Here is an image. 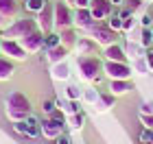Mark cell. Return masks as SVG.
I'll return each mask as SVG.
<instances>
[{
	"instance_id": "39",
	"label": "cell",
	"mask_w": 153,
	"mask_h": 144,
	"mask_svg": "<svg viewBox=\"0 0 153 144\" xmlns=\"http://www.w3.org/2000/svg\"><path fill=\"white\" fill-rule=\"evenodd\" d=\"M144 59H147V64H149V70L153 72V48H149V50L144 52Z\"/></svg>"
},
{
	"instance_id": "40",
	"label": "cell",
	"mask_w": 153,
	"mask_h": 144,
	"mask_svg": "<svg viewBox=\"0 0 153 144\" xmlns=\"http://www.w3.org/2000/svg\"><path fill=\"white\" fill-rule=\"evenodd\" d=\"M55 144H72V140H70V135H66V133H61L57 140H55Z\"/></svg>"
},
{
	"instance_id": "12",
	"label": "cell",
	"mask_w": 153,
	"mask_h": 144,
	"mask_svg": "<svg viewBox=\"0 0 153 144\" xmlns=\"http://www.w3.org/2000/svg\"><path fill=\"white\" fill-rule=\"evenodd\" d=\"M103 59L105 61H123V64H127L129 57H127V52H125V46L120 44H112V46H107V48H103Z\"/></svg>"
},
{
	"instance_id": "5",
	"label": "cell",
	"mask_w": 153,
	"mask_h": 144,
	"mask_svg": "<svg viewBox=\"0 0 153 144\" xmlns=\"http://www.w3.org/2000/svg\"><path fill=\"white\" fill-rule=\"evenodd\" d=\"M85 33H88V35L92 37L101 48H107V46H112V44L118 42V33L109 29L107 22H96L92 29H88Z\"/></svg>"
},
{
	"instance_id": "9",
	"label": "cell",
	"mask_w": 153,
	"mask_h": 144,
	"mask_svg": "<svg viewBox=\"0 0 153 144\" xmlns=\"http://www.w3.org/2000/svg\"><path fill=\"white\" fill-rule=\"evenodd\" d=\"M35 20H37V29L44 33V35L46 33H53L55 31V4L46 2V7L35 16Z\"/></svg>"
},
{
	"instance_id": "17",
	"label": "cell",
	"mask_w": 153,
	"mask_h": 144,
	"mask_svg": "<svg viewBox=\"0 0 153 144\" xmlns=\"http://www.w3.org/2000/svg\"><path fill=\"white\" fill-rule=\"evenodd\" d=\"M51 77L55 81H68V77H70V64H68V61L53 64L51 66Z\"/></svg>"
},
{
	"instance_id": "20",
	"label": "cell",
	"mask_w": 153,
	"mask_h": 144,
	"mask_svg": "<svg viewBox=\"0 0 153 144\" xmlns=\"http://www.w3.org/2000/svg\"><path fill=\"white\" fill-rule=\"evenodd\" d=\"M125 52H127V57L134 61L138 57H144V48L140 46V42H134V39H127V44H125Z\"/></svg>"
},
{
	"instance_id": "23",
	"label": "cell",
	"mask_w": 153,
	"mask_h": 144,
	"mask_svg": "<svg viewBox=\"0 0 153 144\" xmlns=\"http://www.w3.org/2000/svg\"><path fill=\"white\" fill-rule=\"evenodd\" d=\"M131 70H134V74H138V77H147V74L151 72V70H149V64H147V59H144V57L134 59V64H131Z\"/></svg>"
},
{
	"instance_id": "28",
	"label": "cell",
	"mask_w": 153,
	"mask_h": 144,
	"mask_svg": "<svg viewBox=\"0 0 153 144\" xmlns=\"http://www.w3.org/2000/svg\"><path fill=\"white\" fill-rule=\"evenodd\" d=\"M68 125H70V129H81L85 125V114H83V109L72 114V116H68Z\"/></svg>"
},
{
	"instance_id": "24",
	"label": "cell",
	"mask_w": 153,
	"mask_h": 144,
	"mask_svg": "<svg viewBox=\"0 0 153 144\" xmlns=\"http://www.w3.org/2000/svg\"><path fill=\"white\" fill-rule=\"evenodd\" d=\"M59 44H61L59 31H53V33H46V35H44V50H51V48L59 46Z\"/></svg>"
},
{
	"instance_id": "35",
	"label": "cell",
	"mask_w": 153,
	"mask_h": 144,
	"mask_svg": "<svg viewBox=\"0 0 153 144\" xmlns=\"http://www.w3.org/2000/svg\"><path fill=\"white\" fill-rule=\"evenodd\" d=\"M13 129H16L18 133L26 135V131H29V125H26V120H16V122H13Z\"/></svg>"
},
{
	"instance_id": "27",
	"label": "cell",
	"mask_w": 153,
	"mask_h": 144,
	"mask_svg": "<svg viewBox=\"0 0 153 144\" xmlns=\"http://www.w3.org/2000/svg\"><path fill=\"white\" fill-rule=\"evenodd\" d=\"M81 96H83V90L79 85H66V92H64V98L68 100H81Z\"/></svg>"
},
{
	"instance_id": "36",
	"label": "cell",
	"mask_w": 153,
	"mask_h": 144,
	"mask_svg": "<svg viewBox=\"0 0 153 144\" xmlns=\"http://www.w3.org/2000/svg\"><path fill=\"white\" fill-rule=\"evenodd\" d=\"M125 7H127L129 11H134V13H136V11L142 7V0H127V2H125Z\"/></svg>"
},
{
	"instance_id": "7",
	"label": "cell",
	"mask_w": 153,
	"mask_h": 144,
	"mask_svg": "<svg viewBox=\"0 0 153 144\" xmlns=\"http://www.w3.org/2000/svg\"><path fill=\"white\" fill-rule=\"evenodd\" d=\"M68 26H74V11L66 2H55V29L61 31Z\"/></svg>"
},
{
	"instance_id": "38",
	"label": "cell",
	"mask_w": 153,
	"mask_h": 144,
	"mask_svg": "<svg viewBox=\"0 0 153 144\" xmlns=\"http://www.w3.org/2000/svg\"><path fill=\"white\" fill-rule=\"evenodd\" d=\"M140 26H144V29H151V26H153L151 16H142V18H140Z\"/></svg>"
},
{
	"instance_id": "42",
	"label": "cell",
	"mask_w": 153,
	"mask_h": 144,
	"mask_svg": "<svg viewBox=\"0 0 153 144\" xmlns=\"http://www.w3.org/2000/svg\"><path fill=\"white\" fill-rule=\"evenodd\" d=\"M109 2H112L116 9H120V7H125V2H127V0H109Z\"/></svg>"
},
{
	"instance_id": "4",
	"label": "cell",
	"mask_w": 153,
	"mask_h": 144,
	"mask_svg": "<svg viewBox=\"0 0 153 144\" xmlns=\"http://www.w3.org/2000/svg\"><path fill=\"white\" fill-rule=\"evenodd\" d=\"M33 31H37V20H35V18H20V20H16L13 24L7 26L2 37L22 39V37H26V35H31Z\"/></svg>"
},
{
	"instance_id": "10",
	"label": "cell",
	"mask_w": 153,
	"mask_h": 144,
	"mask_svg": "<svg viewBox=\"0 0 153 144\" xmlns=\"http://www.w3.org/2000/svg\"><path fill=\"white\" fill-rule=\"evenodd\" d=\"M116 7L109 2V0H90V11L96 22H105V20L114 13Z\"/></svg>"
},
{
	"instance_id": "29",
	"label": "cell",
	"mask_w": 153,
	"mask_h": 144,
	"mask_svg": "<svg viewBox=\"0 0 153 144\" xmlns=\"http://www.w3.org/2000/svg\"><path fill=\"white\" fill-rule=\"evenodd\" d=\"M105 22H107V26H109L112 31H116V33H123V18L116 13V9H114V13H112V16H109V18L105 20Z\"/></svg>"
},
{
	"instance_id": "26",
	"label": "cell",
	"mask_w": 153,
	"mask_h": 144,
	"mask_svg": "<svg viewBox=\"0 0 153 144\" xmlns=\"http://www.w3.org/2000/svg\"><path fill=\"white\" fill-rule=\"evenodd\" d=\"M140 46L144 48V50H149V48H153V29H144L142 26V33H140Z\"/></svg>"
},
{
	"instance_id": "43",
	"label": "cell",
	"mask_w": 153,
	"mask_h": 144,
	"mask_svg": "<svg viewBox=\"0 0 153 144\" xmlns=\"http://www.w3.org/2000/svg\"><path fill=\"white\" fill-rule=\"evenodd\" d=\"M92 83H94V85H101V83H103V72L99 74V77H94V79H92Z\"/></svg>"
},
{
	"instance_id": "14",
	"label": "cell",
	"mask_w": 153,
	"mask_h": 144,
	"mask_svg": "<svg viewBox=\"0 0 153 144\" xmlns=\"http://www.w3.org/2000/svg\"><path fill=\"white\" fill-rule=\"evenodd\" d=\"M99 48H101V46L88 35V37H79V42H76V46H74V50L79 52V57H81V55H96V50H99Z\"/></svg>"
},
{
	"instance_id": "41",
	"label": "cell",
	"mask_w": 153,
	"mask_h": 144,
	"mask_svg": "<svg viewBox=\"0 0 153 144\" xmlns=\"http://www.w3.org/2000/svg\"><path fill=\"white\" fill-rule=\"evenodd\" d=\"M74 7L76 9H90V0H76Z\"/></svg>"
},
{
	"instance_id": "32",
	"label": "cell",
	"mask_w": 153,
	"mask_h": 144,
	"mask_svg": "<svg viewBox=\"0 0 153 144\" xmlns=\"http://www.w3.org/2000/svg\"><path fill=\"white\" fill-rule=\"evenodd\" d=\"M42 109H44L46 116H53L55 112H57V100H44L42 103Z\"/></svg>"
},
{
	"instance_id": "2",
	"label": "cell",
	"mask_w": 153,
	"mask_h": 144,
	"mask_svg": "<svg viewBox=\"0 0 153 144\" xmlns=\"http://www.w3.org/2000/svg\"><path fill=\"white\" fill-rule=\"evenodd\" d=\"M76 68H79V77L83 81H90V83H92V79L103 72V61L96 57V55H81V57L76 59Z\"/></svg>"
},
{
	"instance_id": "33",
	"label": "cell",
	"mask_w": 153,
	"mask_h": 144,
	"mask_svg": "<svg viewBox=\"0 0 153 144\" xmlns=\"http://www.w3.org/2000/svg\"><path fill=\"white\" fill-rule=\"evenodd\" d=\"M140 144H153V131L151 129H142L140 131Z\"/></svg>"
},
{
	"instance_id": "34",
	"label": "cell",
	"mask_w": 153,
	"mask_h": 144,
	"mask_svg": "<svg viewBox=\"0 0 153 144\" xmlns=\"http://www.w3.org/2000/svg\"><path fill=\"white\" fill-rule=\"evenodd\" d=\"M140 122L144 125V129L153 131V114H140Z\"/></svg>"
},
{
	"instance_id": "30",
	"label": "cell",
	"mask_w": 153,
	"mask_h": 144,
	"mask_svg": "<svg viewBox=\"0 0 153 144\" xmlns=\"http://www.w3.org/2000/svg\"><path fill=\"white\" fill-rule=\"evenodd\" d=\"M138 22H140V20L136 18V13H131V16L123 18V33H129V31H134L136 26H138Z\"/></svg>"
},
{
	"instance_id": "13",
	"label": "cell",
	"mask_w": 153,
	"mask_h": 144,
	"mask_svg": "<svg viewBox=\"0 0 153 144\" xmlns=\"http://www.w3.org/2000/svg\"><path fill=\"white\" fill-rule=\"evenodd\" d=\"M94 24H96V20H94V16H92L90 9H76L74 11V26L76 29L88 31V29H92Z\"/></svg>"
},
{
	"instance_id": "19",
	"label": "cell",
	"mask_w": 153,
	"mask_h": 144,
	"mask_svg": "<svg viewBox=\"0 0 153 144\" xmlns=\"http://www.w3.org/2000/svg\"><path fill=\"white\" fill-rule=\"evenodd\" d=\"M20 11V4L16 0H0V16L4 20H13Z\"/></svg>"
},
{
	"instance_id": "47",
	"label": "cell",
	"mask_w": 153,
	"mask_h": 144,
	"mask_svg": "<svg viewBox=\"0 0 153 144\" xmlns=\"http://www.w3.org/2000/svg\"><path fill=\"white\" fill-rule=\"evenodd\" d=\"M151 29H153V26H151Z\"/></svg>"
},
{
	"instance_id": "44",
	"label": "cell",
	"mask_w": 153,
	"mask_h": 144,
	"mask_svg": "<svg viewBox=\"0 0 153 144\" xmlns=\"http://www.w3.org/2000/svg\"><path fill=\"white\" fill-rule=\"evenodd\" d=\"M64 2H66V4H70V7H74V2H76V0H64Z\"/></svg>"
},
{
	"instance_id": "3",
	"label": "cell",
	"mask_w": 153,
	"mask_h": 144,
	"mask_svg": "<svg viewBox=\"0 0 153 144\" xmlns=\"http://www.w3.org/2000/svg\"><path fill=\"white\" fill-rule=\"evenodd\" d=\"M42 135L48 140H57L61 133H64L66 129V114L61 112V109H57L53 116H48L46 120H42Z\"/></svg>"
},
{
	"instance_id": "16",
	"label": "cell",
	"mask_w": 153,
	"mask_h": 144,
	"mask_svg": "<svg viewBox=\"0 0 153 144\" xmlns=\"http://www.w3.org/2000/svg\"><path fill=\"white\" fill-rule=\"evenodd\" d=\"M68 52H70V48H66L64 44H59V46L51 48V50H46V59H48V64L53 66V64H59V61H66Z\"/></svg>"
},
{
	"instance_id": "46",
	"label": "cell",
	"mask_w": 153,
	"mask_h": 144,
	"mask_svg": "<svg viewBox=\"0 0 153 144\" xmlns=\"http://www.w3.org/2000/svg\"><path fill=\"white\" fill-rule=\"evenodd\" d=\"M0 55H2V46H0Z\"/></svg>"
},
{
	"instance_id": "45",
	"label": "cell",
	"mask_w": 153,
	"mask_h": 144,
	"mask_svg": "<svg viewBox=\"0 0 153 144\" xmlns=\"http://www.w3.org/2000/svg\"><path fill=\"white\" fill-rule=\"evenodd\" d=\"M2 24H4V18H2V16H0V26H2Z\"/></svg>"
},
{
	"instance_id": "37",
	"label": "cell",
	"mask_w": 153,
	"mask_h": 144,
	"mask_svg": "<svg viewBox=\"0 0 153 144\" xmlns=\"http://www.w3.org/2000/svg\"><path fill=\"white\" fill-rule=\"evenodd\" d=\"M140 114H153V100H144L140 105Z\"/></svg>"
},
{
	"instance_id": "21",
	"label": "cell",
	"mask_w": 153,
	"mask_h": 144,
	"mask_svg": "<svg viewBox=\"0 0 153 144\" xmlns=\"http://www.w3.org/2000/svg\"><path fill=\"white\" fill-rule=\"evenodd\" d=\"M13 72H16V66H13V61H11L9 57H2V55H0V81L11 79Z\"/></svg>"
},
{
	"instance_id": "1",
	"label": "cell",
	"mask_w": 153,
	"mask_h": 144,
	"mask_svg": "<svg viewBox=\"0 0 153 144\" xmlns=\"http://www.w3.org/2000/svg\"><path fill=\"white\" fill-rule=\"evenodd\" d=\"M7 114H9V118L16 120H26V116L31 114V103L26 98L24 94L20 92H13L9 98H7Z\"/></svg>"
},
{
	"instance_id": "15",
	"label": "cell",
	"mask_w": 153,
	"mask_h": 144,
	"mask_svg": "<svg viewBox=\"0 0 153 144\" xmlns=\"http://www.w3.org/2000/svg\"><path fill=\"white\" fill-rule=\"evenodd\" d=\"M131 90H134V85H131L129 79H114V81H109V92H112L114 96H125Z\"/></svg>"
},
{
	"instance_id": "8",
	"label": "cell",
	"mask_w": 153,
	"mask_h": 144,
	"mask_svg": "<svg viewBox=\"0 0 153 144\" xmlns=\"http://www.w3.org/2000/svg\"><path fill=\"white\" fill-rule=\"evenodd\" d=\"M0 46H2V55H7L11 61H24L29 57V52L22 48V44L18 39H9V37H2L0 39Z\"/></svg>"
},
{
	"instance_id": "22",
	"label": "cell",
	"mask_w": 153,
	"mask_h": 144,
	"mask_svg": "<svg viewBox=\"0 0 153 144\" xmlns=\"http://www.w3.org/2000/svg\"><path fill=\"white\" fill-rule=\"evenodd\" d=\"M114 103H116V96L112 92H101L99 94V100H96V109H99V112H107Z\"/></svg>"
},
{
	"instance_id": "31",
	"label": "cell",
	"mask_w": 153,
	"mask_h": 144,
	"mask_svg": "<svg viewBox=\"0 0 153 144\" xmlns=\"http://www.w3.org/2000/svg\"><path fill=\"white\" fill-rule=\"evenodd\" d=\"M99 90H96V87H90V90H83V96L81 98L85 100V103H90V105H96V100H99Z\"/></svg>"
},
{
	"instance_id": "6",
	"label": "cell",
	"mask_w": 153,
	"mask_h": 144,
	"mask_svg": "<svg viewBox=\"0 0 153 144\" xmlns=\"http://www.w3.org/2000/svg\"><path fill=\"white\" fill-rule=\"evenodd\" d=\"M103 72L109 77V81H114V79H131L134 77L131 66L123 64V61H103Z\"/></svg>"
},
{
	"instance_id": "25",
	"label": "cell",
	"mask_w": 153,
	"mask_h": 144,
	"mask_svg": "<svg viewBox=\"0 0 153 144\" xmlns=\"http://www.w3.org/2000/svg\"><path fill=\"white\" fill-rule=\"evenodd\" d=\"M46 2L48 0H24V11H29V13H37L46 7Z\"/></svg>"
},
{
	"instance_id": "11",
	"label": "cell",
	"mask_w": 153,
	"mask_h": 144,
	"mask_svg": "<svg viewBox=\"0 0 153 144\" xmlns=\"http://www.w3.org/2000/svg\"><path fill=\"white\" fill-rule=\"evenodd\" d=\"M18 42L22 44V48H24L29 55H31V52H37V50H42V48H44V33L37 29V31H33L31 35L18 39Z\"/></svg>"
},
{
	"instance_id": "18",
	"label": "cell",
	"mask_w": 153,
	"mask_h": 144,
	"mask_svg": "<svg viewBox=\"0 0 153 144\" xmlns=\"http://www.w3.org/2000/svg\"><path fill=\"white\" fill-rule=\"evenodd\" d=\"M59 37H61V44H64L66 48H70V50H74L76 42H79V35H76V29H74V26L61 29V31H59Z\"/></svg>"
}]
</instances>
